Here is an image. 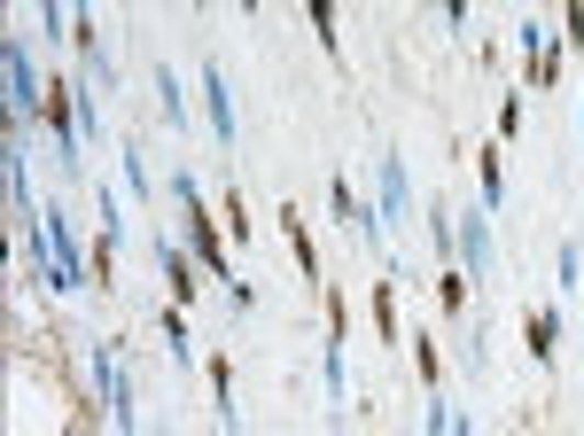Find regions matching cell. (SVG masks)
<instances>
[{
	"mask_svg": "<svg viewBox=\"0 0 584 436\" xmlns=\"http://www.w3.org/2000/svg\"><path fill=\"white\" fill-rule=\"evenodd\" d=\"M374 335L397 351V281H390V273H382V289H374Z\"/></svg>",
	"mask_w": 584,
	"mask_h": 436,
	"instance_id": "2e32d148",
	"label": "cell"
},
{
	"mask_svg": "<svg viewBox=\"0 0 584 436\" xmlns=\"http://www.w3.org/2000/svg\"><path fill=\"white\" fill-rule=\"evenodd\" d=\"M437 289H445V312H468V289H475V281H468L460 266H445V281H437Z\"/></svg>",
	"mask_w": 584,
	"mask_h": 436,
	"instance_id": "ffe728a7",
	"label": "cell"
},
{
	"mask_svg": "<svg viewBox=\"0 0 584 436\" xmlns=\"http://www.w3.org/2000/svg\"><path fill=\"white\" fill-rule=\"evenodd\" d=\"M148 257H156V273L172 281V304H180V312H195L203 281H195V257H188V242H172V234H156V226H148Z\"/></svg>",
	"mask_w": 584,
	"mask_h": 436,
	"instance_id": "8992f818",
	"label": "cell"
},
{
	"mask_svg": "<svg viewBox=\"0 0 584 436\" xmlns=\"http://www.w3.org/2000/svg\"><path fill=\"white\" fill-rule=\"evenodd\" d=\"M576 125H584V102H576Z\"/></svg>",
	"mask_w": 584,
	"mask_h": 436,
	"instance_id": "7402d4cb",
	"label": "cell"
},
{
	"mask_svg": "<svg viewBox=\"0 0 584 436\" xmlns=\"http://www.w3.org/2000/svg\"><path fill=\"white\" fill-rule=\"evenodd\" d=\"M523 335H530V359L553 367V335H561V312H523Z\"/></svg>",
	"mask_w": 584,
	"mask_h": 436,
	"instance_id": "9a60e30c",
	"label": "cell"
},
{
	"mask_svg": "<svg viewBox=\"0 0 584 436\" xmlns=\"http://www.w3.org/2000/svg\"><path fill=\"white\" fill-rule=\"evenodd\" d=\"M515 133H523V94H507V102H498V125H491V141H498V148H507Z\"/></svg>",
	"mask_w": 584,
	"mask_h": 436,
	"instance_id": "d6986e66",
	"label": "cell"
},
{
	"mask_svg": "<svg viewBox=\"0 0 584 436\" xmlns=\"http://www.w3.org/2000/svg\"><path fill=\"white\" fill-rule=\"evenodd\" d=\"M413 211H422V203H413V171H405L397 148H382V164H374V219L382 226H405Z\"/></svg>",
	"mask_w": 584,
	"mask_h": 436,
	"instance_id": "5b68a950",
	"label": "cell"
},
{
	"mask_svg": "<svg viewBox=\"0 0 584 436\" xmlns=\"http://www.w3.org/2000/svg\"><path fill=\"white\" fill-rule=\"evenodd\" d=\"M413 359H422V382H429V390H445V367H437V343H429V335H413Z\"/></svg>",
	"mask_w": 584,
	"mask_h": 436,
	"instance_id": "44dd1931",
	"label": "cell"
},
{
	"mask_svg": "<svg viewBox=\"0 0 584 436\" xmlns=\"http://www.w3.org/2000/svg\"><path fill=\"white\" fill-rule=\"evenodd\" d=\"M319 390H327V421L344 428V413H351V367H344V343L327 335V351H319Z\"/></svg>",
	"mask_w": 584,
	"mask_h": 436,
	"instance_id": "9c48e42d",
	"label": "cell"
},
{
	"mask_svg": "<svg viewBox=\"0 0 584 436\" xmlns=\"http://www.w3.org/2000/svg\"><path fill=\"white\" fill-rule=\"evenodd\" d=\"M0 63H9V118L32 133V125H47V86H40V63L24 55V40L9 32L0 40Z\"/></svg>",
	"mask_w": 584,
	"mask_h": 436,
	"instance_id": "3957f363",
	"label": "cell"
},
{
	"mask_svg": "<svg viewBox=\"0 0 584 436\" xmlns=\"http://www.w3.org/2000/svg\"><path fill=\"white\" fill-rule=\"evenodd\" d=\"M327 211H336L344 226H359V242H367V249H382V234H390V226L374 219V203H367V195H359V188L344 180V171H336V180H327Z\"/></svg>",
	"mask_w": 584,
	"mask_h": 436,
	"instance_id": "ba28073f",
	"label": "cell"
},
{
	"mask_svg": "<svg viewBox=\"0 0 584 436\" xmlns=\"http://www.w3.org/2000/svg\"><path fill=\"white\" fill-rule=\"evenodd\" d=\"M87 382H94L102 413L117 421V436H141V405H133V374L117 359V343H87Z\"/></svg>",
	"mask_w": 584,
	"mask_h": 436,
	"instance_id": "7a4b0ae2",
	"label": "cell"
},
{
	"mask_svg": "<svg viewBox=\"0 0 584 436\" xmlns=\"http://www.w3.org/2000/svg\"><path fill=\"white\" fill-rule=\"evenodd\" d=\"M475 203L483 211L507 203V156H498V141H483V156H475Z\"/></svg>",
	"mask_w": 584,
	"mask_h": 436,
	"instance_id": "30bf717a",
	"label": "cell"
},
{
	"mask_svg": "<svg viewBox=\"0 0 584 436\" xmlns=\"http://www.w3.org/2000/svg\"><path fill=\"white\" fill-rule=\"evenodd\" d=\"M148 86H156V102H164V125H172V133H195V118H188V94H180V78L164 70V63H148Z\"/></svg>",
	"mask_w": 584,
	"mask_h": 436,
	"instance_id": "8fae6325",
	"label": "cell"
},
{
	"mask_svg": "<svg viewBox=\"0 0 584 436\" xmlns=\"http://www.w3.org/2000/svg\"><path fill=\"white\" fill-rule=\"evenodd\" d=\"M203 374H211V405H218V436H242V405H234V367H226V359H211Z\"/></svg>",
	"mask_w": 584,
	"mask_h": 436,
	"instance_id": "4fadbf2b",
	"label": "cell"
},
{
	"mask_svg": "<svg viewBox=\"0 0 584 436\" xmlns=\"http://www.w3.org/2000/svg\"><path fill=\"white\" fill-rule=\"evenodd\" d=\"M164 195H172L180 203V219H188V257H195V273L226 297V304H258V289H249L234 266H226V234L211 226V203H203V180H195V171H164Z\"/></svg>",
	"mask_w": 584,
	"mask_h": 436,
	"instance_id": "6da1fadb",
	"label": "cell"
},
{
	"mask_svg": "<svg viewBox=\"0 0 584 436\" xmlns=\"http://www.w3.org/2000/svg\"><path fill=\"white\" fill-rule=\"evenodd\" d=\"M553 281H561V289H576V281H584V242H561V257H553Z\"/></svg>",
	"mask_w": 584,
	"mask_h": 436,
	"instance_id": "ac0fdd59",
	"label": "cell"
},
{
	"mask_svg": "<svg viewBox=\"0 0 584 436\" xmlns=\"http://www.w3.org/2000/svg\"><path fill=\"white\" fill-rule=\"evenodd\" d=\"M156 335H164V351H172L180 367H195V327H188L180 304H172V312H156Z\"/></svg>",
	"mask_w": 584,
	"mask_h": 436,
	"instance_id": "5bb4252c",
	"label": "cell"
},
{
	"mask_svg": "<svg viewBox=\"0 0 584 436\" xmlns=\"http://www.w3.org/2000/svg\"><path fill=\"white\" fill-rule=\"evenodd\" d=\"M460 367H468V374H483V367H491V320H468V343H460Z\"/></svg>",
	"mask_w": 584,
	"mask_h": 436,
	"instance_id": "e0dca14e",
	"label": "cell"
},
{
	"mask_svg": "<svg viewBox=\"0 0 584 436\" xmlns=\"http://www.w3.org/2000/svg\"><path fill=\"white\" fill-rule=\"evenodd\" d=\"M117 164H125V188H133V203L148 211L164 188H148V148H141V133H125V141H117Z\"/></svg>",
	"mask_w": 584,
	"mask_h": 436,
	"instance_id": "7c38bea8",
	"label": "cell"
},
{
	"mask_svg": "<svg viewBox=\"0 0 584 436\" xmlns=\"http://www.w3.org/2000/svg\"><path fill=\"white\" fill-rule=\"evenodd\" d=\"M195 94H203L211 141H218V148H234V133H242V125H234V86H226V70H218V63H203V70H195Z\"/></svg>",
	"mask_w": 584,
	"mask_h": 436,
	"instance_id": "52a82bcc",
	"label": "cell"
},
{
	"mask_svg": "<svg viewBox=\"0 0 584 436\" xmlns=\"http://www.w3.org/2000/svg\"><path fill=\"white\" fill-rule=\"evenodd\" d=\"M452 234H460V273H468V281H491V273H498L491 211H483V203H452Z\"/></svg>",
	"mask_w": 584,
	"mask_h": 436,
	"instance_id": "277c9868",
	"label": "cell"
}]
</instances>
